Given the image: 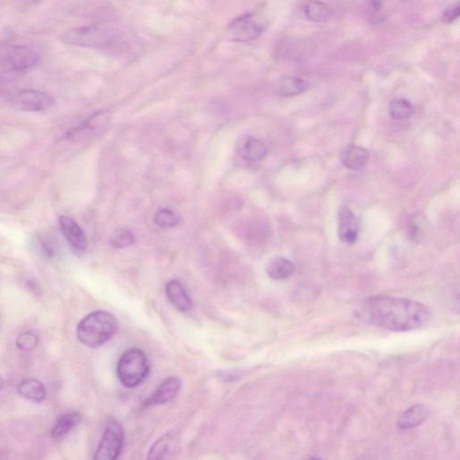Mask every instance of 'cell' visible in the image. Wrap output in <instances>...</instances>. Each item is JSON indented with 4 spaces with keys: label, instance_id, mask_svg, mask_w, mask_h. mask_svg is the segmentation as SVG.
<instances>
[{
    "label": "cell",
    "instance_id": "obj_1",
    "mask_svg": "<svg viewBox=\"0 0 460 460\" xmlns=\"http://www.w3.org/2000/svg\"><path fill=\"white\" fill-rule=\"evenodd\" d=\"M359 316L363 321L386 330L408 332L426 325L431 319V311L414 299L376 296L363 302Z\"/></svg>",
    "mask_w": 460,
    "mask_h": 460
},
{
    "label": "cell",
    "instance_id": "obj_2",
    "mask_svg": "<svg viewBox=\"0 0 460 460\" xmlns=\"http://www.w3.org/2000/svg\"><path fill=\"white\" fill-rule=\"evenodd\" d=\"M118 330V321L108 311L98 310L88 314L77 326V337L89 348H98L111 340Z\"/></svg>",
    "mask_w": 460,
    "mask_h": 460
},
{
    "label": "cell",
    "instance_id": "obj_3",
    "mask_svg": "<svg viewBox=\"0 0 460 460\" xmlns=\"http://www.w3.org/2000/svg\"><path fill=\"white\" fill-rule=\"evenodd\" d=\"M61 39L63 43L85 47V48L109 50L114 48L123 39L121 32L111 26L91 25L81 26L64 32Z\"/></svg>",
    "mask_w": 460,
    "mask_h": 460
},
{
    "label": "cell",
    "instance_id": "obj_4",
    "mask_svg": "<svg viewBox=\"0 0 460 460\" xmlns=\"http://www.w3.org/2000/svg\"><path fill=\"white\" fill-rule=\"evenodd\" d=\"M150 365L148 358L141 349L128 350L118 361V379L126 388L138 387L146 379Z\"/></svg>",
    "mask_w": 460,
    "mask_h": 460
},
{
    "label": "cell",
    "instance_id": "obj_5",
    "mask_svg": "<svg viewBox=\"0 0 460 460\" xmlns=\"http://www.w3.org/2000/svg\"><path fill=\"white\" fill-rule=\"evenodd\" d=\"M268 21L257 13L242 14L228 26L227 39L233 43H249L257 40L266 31Z\"/></svg>",
    "mask_w": 460,
    "mask_h": 460
},
{
    "label": "cell",
    "instance_id": "obj_6",
    "mask_svg": "<svg viewBox=\"0 0 460 460\" xmlns=\"http://www.w3.org/2000/svg\"><path fill=\"white\" fill-rule=\"evenodd\" d=\"M40 59L39 53L28 46L0 47V66L7 70L23 72L37 66Z\"/></svg>",
    "mask_w": 460,
    "mask_h": 460
},
{
    "label": "cell",
    "instance_id": "obj_7",
    "mask_svg": "<svg viewBox=\"0 0 460 460\" xmlns=\"http://www.w3.org/2000/svg\"><path fill=\"white\" fill-rule=\"evenodd\" d=\"M124 432L121 424L115 420H110L106 424L102 440L94 454L96 460H114L120 456L123 450Z\"/></svg>",
    "mask_w": 460,
    "mask_h": 460
},
{
    "label": "cell",
    "instance_id": "obj_8",
    "mask_svg": "<svg viewBox=\"0 0 460 460\" xmlns=\"http://www.w3.org/2000/svg\"><path fill=\"white\" fill-rule=\"evenodd\" d=\"M10 100L14 108L25 112H43L54 105V100L48 94L34 89L14 92Z\"/></svg>",
    "mask_w": 460,
    "mask_h": 460
},
{
    "label": "cell",
    "instance_id": "obj_9",
    "mask_svg": "<svg viewBox=\"0 0 460 460\" xmlns=\"http://www.w3.org/2000/svg\"><path fill=\"white\" fill-rule=\"evenodd\" d=\"M59 221L62 233L66 237L71 248L79 253H83L87 250L88 239L80 226L74 219L67 216L59 217Z\"/></svg>",
    "mask_w": 460,
    "mask_h": 460
},
{
    "label": "cell",
    "instance_id": "obj_10",
    "mask_svg": "<svg viewBox=\"0 0 460 460\" xmlns=\"http://www.w3.org/2000/svg\"><path fill=\"white\" fill-rule=\"evenodd\" d=\"M338 235L343 243L349 245L358 240V221L348 207H343L338 216Z\"/></svg>",
    "mask_w": 460,
    "mask_h": 460
},
{
    "label": "cell",
    "instance_id": "obj_11",
    "mask_svg": "<svg viewBox=\"0 0 460 460\" xmlns=\"http://www.w3.org/2000/svg\"><path fill=\"white\" fill-rule=\"evenodd\" d=\"M181 388V381L177 378L165 379L154 393L145 402V406L162 405L170 402L177 396Z\"/></svg>",
    "mask_w": 460,
    "mask_h": 460
},
{
    "label": "cell",
    "instance_id": "obj_12",
    "mask_svg": "<svg viewBox=\"0 0 460 460\" xmlns=\"http://www.w3.org/2000/svg\"><path fill=\"white\" fill-rule=\"evenodd\" d=\"M169 301L178 311L186 313L192 308V301L180 281L171 280L166 286Z\"/></svg>",
    "mask_w": 460,
    "mask_h": 460
},
{
    "label": "cell",
    "instance_id": "obj_13",
    "mask_svg": "<svg viewBox=\"0 0 460 460\" xmlns=\"http://www.w3.org/2000/svg\"><path fill=\"white\" fill-rule=\"evenodd\" d=\"M301 11L306 19L313 23L328 22L334 16L333 8L320 0H305Z\"/></svg>",
    "mask_w": 460,
    "mask_h": 460
},
{
    "label": "cell",
    "instance_id": "obj_14",
    "mask_svg": "<svg viewBox=\"0 0 460 460\" xmlns=\"http://www.w3.org/2000/svg\"><path fill=\"white\" fill-rule=\"evenodd\" d=\"M429 417L428 406L418 403V405L411 406L400 415L397 421V426L402 430L414 429L423 423Z\"/></svg>",
    "mask_w": 460,
    "mask_h": 460
},
{
    "label": "cell",
    "instance_id": "obj_15",
    "mask_svg": "<svg viewBox=\"0 0 460 460\" xmlns=\"http://www.w3.org/2000/svg\"><path fill=\"white\" fill-rule=\"evenodd\" d=\"M370 153L366 148L350 146L343 154V164L349 170L359 171L365 168L369 161Z\"/></svg>",
    "mask_w": 460,
    "mask_h": 460
},
{
    "label": "cell",
    "instance_id": "obj_16",
    "mask_svg": "<svg viewBox=\"0 0 460 460\" xmlns=\"http://www.w3.org/2000/svg\"><path fill=\"white\" fill-rule=\"evenodd\" d=\"M17 391L21 397L34 403L43 401L46 397V387L43 383L34 379H23L17 388Z\"/></svg>",
    "mask_w": 460,
    "mask_h": 460
},
{
    "label": "cell",
    "instance_id": "obj_17",
    "mask_svg": "<svg viewBox=\"0 0 460 460\" xmlns=\"http://www.w3.org/2000/svg\"><path fill=\"white\" fill-rule=\"evenodd\" d=\"M295 270L292 261L278 257L270 261L266 266V272L272 280H285L292 275Z\"/></svg>",
    "mask_w": 460,
    "mask_h": 460
},
{
    "label": "cell",
    "instance_id": "obj_18",
    "mask_svg": "<svg viewBox=\"0 0 460 460\" xmlns=\"http://www.w3.org/2000/svg\"><path fill=\"white\" fill-rule=\"evenodd\" d=\"M310 84L299 77L288 76L281 79L278 86V93L281 97H292L305 93Z\"/></svg>",
    "mask_w": 460,
    "mask_h": 460
},
{
    "label": "cell",
    "instance_id": "obj_19",
    "mask_svg": "<svg viewBox=\"0 0 460 460\" xmlns=\"http://www.w3.org/2000/svg\"><path fill=\"white\" fill-rule=\"evenodd\" d=\"M81 421V415L79 412H70L61 415L53 427L52 434L56 440H61L75 428Z\"/></svg>",
    "mask_w": 460,
    "mask_h": 460
},
{
    "label": "cell",
    "instance_id": "obj_20",
    "mask_svg": "<svg viewBox=\"0 0 460 460\" xmlns=\"http://www.w3.org/2000/svg\"><path fill=\"white\" fill-rule=\"evenodd\" d=\"M268 152L265 142L259 139L249 138L243 147V157L250 162H258L265 159Z\"/></svg>",
    "mask_w": 460,
    "mask_h": 460
},
{
    "label": "cell",
    "instance_id": "obj_21",
    "mask_svg": "<svg viewBox=\"0 0 460 460\" xmlns=\"http://www.w3.org/2000/svg\"><path fill=\"white\" fill-rule=\"evenodd\" d=\"M174 438L171 434H167L160 438L159 441L154 443L148 452V459H164L169 452L173 449Z\"/></svg>",
    "mask_w": 460,
    "mask_h": 460
},
{
    "label": "cell",
    "instance_id": "obj_22",
    "mask_svg": "<svg viewBox=\"0 0 460 460\" xmlns=\"http://www.w3.org/2000/svg\"><path fill=\"white\" fill-rule=\"evenodd\" d=\"M390 114L392 118L403 120L411 117L414 114V108L408 100L399 98L392 101L390 106Z\"/></svg>",
    "mask_w": 460,
    "mask_h": 460
},
{
    "label": "cell",
    "instance_id": "obj_23",
    "mask_svg": "<svg viewBox=\"0 0 460 460\" xmlns=\"http://www.w3.org/2000/svg\"><path fill=\"white\" fill-rule=\"evenodd\" d=\"M154 221L160 228H173L179 224L180 218L173 210L162 209L157 210L154 216Z\"/></svg>",
    "mask_w": 460,
    "mask_h": 460
},
{
    "label": "cell",
    "instance_id": "obj_24",
    "mask_svg": "<svg viewBox=\"0 0 460 460\" xmlns=\"http://www.w3.org/2000/svg\"><path fill=\"white\" fill-rule=\"evenodd\" d=\"M135 236L128 230H119L112 237V244L117 248H126L135 243Z\"/></svg>",
    "mask_w": 460,
    "mask_h": 460
},
{
    "label": "cell",
    "instance_id": "obj_25",
    "mask_svg": "<svg viewBox=\"0 0 460 460\" xmlns=\"http://www.w3.org/2000/svg\"><path fill=\"white\" fill-rule=\"evenodd\" d=\"M16 344L17 348L22 350V351H31L37 346L38 337L31 332H25L17 338Z\"/></svg>",
    "mask_w": 460,
    "mask_h": 460
},
{
    "label": "cell",
    "instance_id": "obj_26",
    "mask_svg": "<svg viewBox=\"0 0 460 460\" xmlns=\"http://www.w3.org/2000/svg\"><path fill=\"white\" fill-rule=\"evenodd\" d=\"M460 14V6L459 3L451 5L446 10L443 12L441 17V21L446 25H450L459 19Z\"/></svg>",
    "mask_w": 460,
    "mask_h": 460
},
{
    "label": "cell",
    "instance_id": "obj_27",
    "mask_svg": "<svg viewBox=\"0 0 460 460\" xmlns=\"http://www.w3.org/2000/svg\"><path fill=\"white\" fill-rule=\"evenodd\" d=\"M368 8H369L372 16H377V14H379L382 8L381 0H368Z\"/></svg>",
    "mask_w": 460,
    "mask_h": 460
},
{
    "label": "cell",
    "instance_id": "obj_28",
    "mask_svg": "<svg viewBox=\"0 0 460 460\" xmlns=\"http://www.w3.org/2000/svg\"><path fill=\"white\" fill-rule=\"evenodd\" d=\"M3 387H4V381H3L1 377H0V391L2 390Z\"/></svg>",
    "mask_w": 460,
    "mask_h": 460
},
{
    "label": "cell",
    "instance_id": "obj_29",
    "mask_svg": "<svg viewBox=\"0 0 460 460\" xmlns=\"http://www.w3.org/2000/svg\"><path fill=\"white\" fill-rule=\"evenodd\" d=\"M0 83H1V79H0Z\"/></svg>",
    "mask_w": 460,
    "mask_h": 460
}]
</instances>
